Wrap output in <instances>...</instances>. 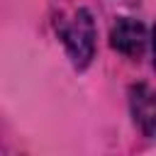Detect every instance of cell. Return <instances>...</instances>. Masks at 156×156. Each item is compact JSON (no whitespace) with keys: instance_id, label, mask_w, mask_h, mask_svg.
Wrapping results in <instances>:
<instances>
[{"instance_id":"cell-1","label":"cell","mask_w":156,"mask_h":156,"mask_svg":"<svg viewBox=\"0 0 156 156\" xmlns=\"http://www.w3.org/2000/svg\"><path fill=\"white\" fill-rule=\"evenodd\" d=\"M61 37L63 44L78 68L88 66L95 51V24L88 10H78L68 22L61 24Z\"/></svg>"},{"instance_id":"cell-2","label":"cell","mask_w":156,"mask_h":156,"mask_svg":"<svg viewBox=\"0 0 156 156\" xmlns=\"http://www.w3.org/2000/svg\"><path fill=\"white\" fill-rule=\"evenodd\" d=\"M146 41H149L146 27L136 20H129V17L117 20V24L110 32V44L117 51H122L124 56H141L146 49Z\"/></svg>"},{"instance_id":"cell-3","label":"cell","mask_w":156,"mask_h":156,"mask_svg":"<svg viewBox=\"0 0 156 156\" xmlns=\"http://www.w3.org/2000/svg\"><path fill=\"white\" fill-rule=\"evenodd\" d=\"M129 102H132V115L134 122L144 129L146 136L154 134V122H156V110H154V93L146 85H134L129 90Z\"/></svg>"}]
</instances>
